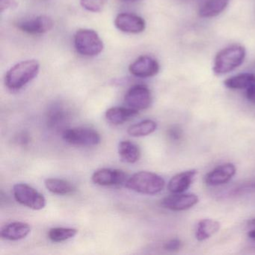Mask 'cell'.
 <instances>
[{"label":"cell","mask_w":255,"mask_h":255,"mask_svg":"<svg viewBox=\"0 0 255 255\" xmlns=\"http://www.w3.org/2000/svg\"><path fill=\"white\" fill-rule=\"evenodd\" d=\"M40 65L36 60L23 61L13 66L5 75V85L11 90H19L30 83L39 73Z\"/></svg>","instance_id":"cell-1"},{"label":"cell","mask_w":255,"mask_h":255,"mask_svg":"<svg viewBox=\"0 0 255 255\" xmlns=\"http://www.w3.org/2000/svg\"><path fill=\"white\" fill-rule=\"evenodd\" d=\"M246 56V48L241 45H232L223 49L215 57L213 73L221 76L234 71L243 63Z\"/></svg>","instance_id":"cell-2"},{"label":"cell","mask_w":255,"mask_h":255,"mask_svg":"<svg viewBox=\"0 0 255 255\" xmlns=\"http://www.w3.org/2000/svg\"><path fill=\"white\" fill-rule=\"evenodd\" d=\"M165 184L161 176L149 171H139L127 180L125 186L138 193L155 195L164 189Z\"/></svg>","instance_id":"cell-3"},{"label":"cell","mask_w":255,"mask_h":255,"mask_svg":"<svg viewBox=\"0 0 255 255\" xmlns=\"http://www.w3.org/2000/svg\"><path fill=\"white\" fill-rule=\"evenodd\" d=\"M74 45L80 54L88 57L98 56L104 49V44L98 34L89 29L77 31L74 36Z\"/></svg>","instance_id":"cell-4"},{"label":"cell","mask_w":255,"mask_h":255,"mask_svg":"<svg viewBox=\"0 0 255 255\" xmlns=\"http://www.w3.org/2000/svg\"><path fill=\"white\" fill-rule=\"evenodd\" d=\"M13 194L17 202L32 210H42L45 207L46 199L44 195L26 183L14 185Z\"/></svg>","instance_id":"cell-5"},{"label":"cell","mask_w":255,"mask_h":255,"mask_svg":"<svg viewBox=\"0 0 255 255\" xmlns=\"http://www.w3.org/2000/svg\"><path fill=\"white\" fill-rule=\"evenodd\" d=\"M66 142L76 146L98 145L101 142V135L94 129L89 128H74L65 129L62 134Z\"/></svg>","instance_id":"cell-6"},{"label":"cell","mask_w":255,"mask_h":255,"mask_svg":"<svg viewBox=\"0 0 255 255\" xmlns=\"http://www.w3.org/2000/svg\"><path fill=\"white\" fill-rule=\"evenodd\" d=\"M125 100L129 108L138 111L150 107L152 103V95L148 88L143 85H136L128 90Z\"/></svg>","instance_id":"cell-7"},{"label":"cell","mask_w":255,"mask_h":255,"mask_svg":"<svg viewBox=\"0 0 255 255\" xmlns=\"http://www.w3.org/2000/svg\"><path fill=\"white\" fill-rule=\"evenodd\" d=\"M198 202V197L195 194L177 193L164 198L161 205L173 211H183L192 208Z\"/></svg>","instance_id":"cell-8"},{"label":"cell","mask_w":255,"mask_h":255,"mask_svg":"<svg viewBox=\"0 0 255 255\" xmlns=\"http://www.w3.org/2000/svg\"><path fill=\"white\" fill-rule=\"evenodd\" d=\"M132 75L140 78L154 77L159 71V65L153 58L147 56L138 57L129 67Z\"/></svg>","instance_id":"cell-9"},{"label":"cell","mask_w":255,"mask_h":255,"mask_svg":"<svg viewBox=\"0 0 255 255\" xmlns=\"http://www.w3.org/2000/svg\"><path fill=\"white\" fill-rule=\"evenodd\" d=\"M115 25L122 32L131 34L142 32L146 26L142 17L129 13L119 14L115 20Z\"/></svg>","instance_id":"cell-10"},{"label":"cell","mask_w":255,"mask_h":255,"mask_svg":"<svg viewBox=\"0 0 255 255\" xmlns=\"http://www.w3.org/2000/svg\"><path fill=\"white\" fill-rule=\"evenodd\" d=\"M237 168L232 163H225L215 168L206 174L204 181L209 186H219L228 183L235 175Z\"/></svg>","instance_id":"cell-11"},{"label":"cell","mask_w":255,"mask_h":255,"mask_svg":"<svg viewBox=\"0 0 255 255\" xmlns=\"http://www.w3.org/2000/svg\"><path fill=\"white\" fill-rule=\"evenodd\" d=\"M127 174L122 170L101 168L92 175V181L100 186H116L126 181Z\"/></svg>","instance_id":"cell-12"},{"label":"cell","mask_w":255,"mask_h":255,"mask_svg":"<svg viewBox=\"0 0 255 255\" xmlns=\"http://www.w3.org/2000/svg\"><path fill=\"white\" fill-rule=\"evenodd\" d=\"M53 20L45 15L38 16L32 20H25L18 23V28L26 33L37 35L48 32L53 28Z\"/></svg>","instance_id":"cell-13"},{"label":"cell","mask_w":255,"mask_h":255,"mask_svg":"<svg viewBox=\"0 0 255 255\" xmlns=\"http://www.w3.org/2000/svg\"><path fill=\"white\" fill-rule=\"evenodd\" d=\"M197 174V170L192 169L176 174L169 180L168 191L172 194L183 193L190 187Z\"/></svg>","instance_id":"cell-14"},{"label":"cell","mask_w":255,"mask_h":255,"mask_svg":"<svg viewBox=\"0 0 255 255\" xmlns=\"http://www.w3.org/2000/svg\"><path fill=\"white\" fill-rule=\"evenodd\" d=\"M31 232V227L29 224L21 222H11L6 224L1 228L0 234L5 240H22L29 235Z\"/></svg>","instance_id":"cell-15"},{"label":"cell","mask_w":255,"mask_h":255,"mask_svg":"<svg viewBox=\"0 0 255 255\" xmlns=\"http://www.w3.org/2000/svg\"><path fill=\"white\" fill-rule=\"evenodd\" d=\"M138 114V110L126 107H113L106 113V119L114 125H122Z\"/></svg>","instance_id":"cell-16"},{"label":"cell","mask_w":255,"mask_h":255,"mask_svg":"<svg viewBox=\"0 0 255 255\" xmlns=\"http://www.w3.org/2000/svg\"><path fill=\"white\" fill-rule=\"evenodd\" d=\"M230 0H207L198 11V15L202 18H211L223 12Z\"/></svg>","instance_id":"cell-17"},{"label":"cell","mask_w":255,"mask_h":255,"mask_svg":"<svg viewBox=\"0 0 255 255\" xmlns=\"http://www.w3.org/2000/svg\"><path fill=\"white\" fill-rule=\"evenodd\" d=\"M221 224L213 219H202L197 225L195 237L198 241H204L219 231Z\"/></svg>","instance_id":"cell-18"},{"label":"cell","mask_w":255,"mask_h":255,"mask_svg":"<svg viewBox=\"0 0 255 255\" xmlns=\"http://www.w3.org/2000/svg\"><path fill=\"white\" fill-rule=\"evenodd\" d=\"M255 83V74L244 73L227 79L224 85L230 89H247Z\"/></svg>","instance_id":"cell-19"},{"label":"cell","mask_w":255,"mask_h":255,"mask_svg":"<svg viewBox=\"0 0 255 255\" xmlns=\"http://www.w3.org/2000/svg\"><path fill=\"white\" fill-rule=\"evenodd\" d=\"M119 153L122 160L128 163H135L141 156L138 146L130 141H123L119 144Z\"/></svg>","instance_id":"cell-20"},{"label":"cell","mask_w":255,"mask_h":255,"mask_svg":"<svg viewBox=\"0 0 255 255\" xmlns=\"http://www.w3.org/2000/svg\"><path fill=\"white\" fill-rule=\"evenodd\" d=\"M45 186L50 192L56 195H68L75 191L74 185L67 180L58 178H49L45 180Z\"/></svg>","instance_id":"cell-21"},{"label":"cell","mask_w":255,"mask_h":255,"mask_svg":"<svg viewBox=\"0 0 255 255\" xmlns=\"http://www.w3.org/2000/svg\"><path fill=\"white\" fill-rule=\"evenodd\" d=\"M157 128V124L153 120L147 119L129 127L128 132L131 136L143 137L153 133Z\"/></svg>","instance_id":"cell-22"},{"label":"cell","mask_w":255,"mask_h":255,"mask_svg":"<svg viewBox=\"0 0 255 255\" xmlns=\"http://www.w3.org/2000/svg\"><path fill=\"white\" fill-rule=\"evenodd\" d=\"M77 229L70 228H53L49 231L48 237L54 243L66 241L77 235Z\"/></svg>","instance_id":"cell-23"},{"label":"cell","mask_w":255,"mask_h":255,"mask_svg":"<svg viewBox=\"0 0 255 255\" xmlns=\"http://www.w3.org/2000/svg\"><path fill=\"white\" fill-rule=\"evenodd\" d=\"M106 0H80V4L85 9L92 12H100L105 5Z\"/></svg>","instance_id":"cell-24"},{"label":"cell","mask_w":255,"mask_h":255,"mask_svg":"<svg viewBox=\"0 0 255 255\" xmlns=\"http://www.w3.org/2000/svg\"><path fill=\"white\" fill-rule=\"evenodd\" d=\"M64 112L65 111L59 107L52 109L48 116L49 125L51 126H56V125H59V123H62L65 119Z\"/></svg>","instance_id":"cell-25"},{"label":"cell","mask_w":255,"mask_h":255,"mask_svg":"<svg viewBox=\"0 0 255 255\" xmlns=\"http://www.w3.org/2000/svg\"><path fill=\"white\" fill-rule=\"evenodd\" d=\"M182 243L178 239H174V240H169L164 245V249L169 252H176L179 250L181 247Z\"/></svg>","instance_id":"cell-26"},{"label":"cell","mask_w":255,"mask_h":255,"mask_svg":"<svg viewBox=\"0 0 255 255\" xmlns=\"http://www.w3.org/2000/svg\"><path fill=\"white\" fill-rule=\"evenodd\" d=\"M17 2L16 0H0V11L1 12L9 8H16Z\"/></svg>","instance_id":"cell-27"},{"label":"cell","mask_w":255,"mask_h":255,"mask_svg":"<svg viewBox=\"0 0 255 255\" xmlns=\"http://www.w3.org/2000/svg\"><path fill=\"white\" fill-rule=\"evenodd\" d=\"M168 135H169L172 139H180L182 136L181 129H180L178 127H172V128L168 130Z\"/></svg>","instance_id":"cell-28"},{"label":"cell","mask_w":255,"mask_h":255,"mask_svg":"<svg viewBox=\"0 0 255 255\" xmlns=\"http://www.w3.org/2000/svg\"><path fill=\"white\" fill-rule=\"evenodd\" d=\"M246 98L248 101L255 104V83L246 90Z\"/></svg>","instance_id":"cell-29"},{"label":"cell","mask_w":255,"mask_h":255,"mask_svg":"<svg viewBox=\"0 0 255 255\" xmlns=\"http://www.w3.org/2000/svg\"><path fill=\"white\" fill-rule=\"evenodd\" d=\"M248 225H249V226L255 227V219H251V220L248 222Z\"/></svg>","instance_id":"cell-30"},{"label":"cell","mask_w":255,"mask_h":255,"mask_svg":"<svg viewBox=\"0 0 255 255\" xmlns=\"http://www.w3.org/2000/svg\"><path fill=\"white\" fill-rule=\"evenodd\" d=\"M124 1H127V2H130V1H135V0H124Z\"/></svg>","instance_id":"cell-31"}]
</instances>
